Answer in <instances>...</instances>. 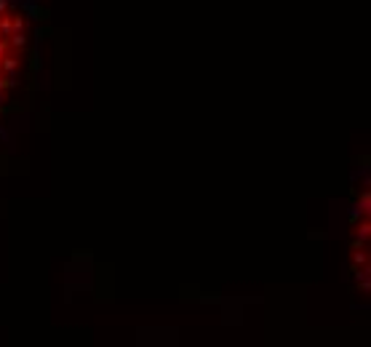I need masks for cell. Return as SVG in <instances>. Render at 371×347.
I'll return each mask as SVG.
<instances>
[{
    "label": "cell",
    "mask_w": 371,
    "mask_h": 347,
    "mask_svg": "<svg viewBox=\"0 0 371 347\" xmlns=\"http://www.w3.org/2000/svg\"><path fill=\"white\" fill-rule=\"evenodd\" d=\"M16 67H19L16 56H3V62H0V73H14Z\"/></svg>",
    "instance_id": "cell-1"
},
{
    "label": "cell",
    "mask_w": 371,
    "mask_h": 347,
    "mask_svg": "<svg viewBox=\"0 0 371 347\" xmlns=\"http://www.w3.org/2000/svg\"><path fill=\"white\" fill-rule=\"evenodd\" d=\"M11 45H14V49H24V45H27V38H24L21 32H14V35H11Z\"/></svg>",
    "instance_id": "cell-2"
},
{
    "label": "cell",
    "mask_w": 371,
    "mask_h": 347,
    "mask_svg": "<svg viewBox=\"0 0 371 347\" xmlns=\"http://www.w3.org/2000/svg\"><path fill=\"white\" fill-rule=\"evenodd\" d=\"M0 35H11V19L0 14Z\"/></svg>",
    "instance_id": "cell-3"
},
{
    "label": "cell",
    "mask_w": 371,
    "mask_h": 347,
    "mask_svg": "<svg viewBox=\"0 0 371 347\" xmlns=\"http://www.w3.org/2000/svg\"><path fill=\"white\" fill-rule=\"evenodd\" d=\"M6 51H8V40H0V62H3Z\"/></svg>",
    "instance_id": "cell-4"
},
{
    "label": "cell",
    "mask_w": 371,
    "mask_h": 347,
    "mask_svg": "<svg viewBox=\"0 0 371 347\" xmlns=\"http://www.w3.org/2000/svg\"><path fill=\"white\" fill-rule=\"evenodd\" d=\"M6 6H8L6 0H0V14H6Z\"/></svg>",
    "instance_id": "cell-5"
},
{
    "label": "cell",
    "mask_w": 371,
    "mask_h": 347,
    "mask_svg": "<svg viewBox=\"0 0 371 347\" xmlns=\"http://www.w3.org/2000/svg\"><path fill=\"white\" fill-rule=\"evenodd\" d=\"M0 78H3V75H0Z\"/></svg>",
    "instance_id": "cell-6"
}]
</instances>
